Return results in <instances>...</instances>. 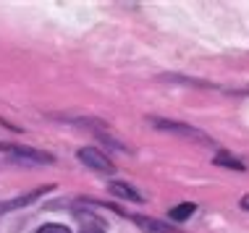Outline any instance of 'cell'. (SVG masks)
Instances as JSON below:
<instances>
[{"label": "cell", "mask_w": 249, "mask_h": 233, "mask_svg": "<svg viewBox=\"0 0 249 233\" xmlns=\"http://www.w3.org/2000/svg\"><path fill=\"white\" fill-rule=\"evenodd\" d=\"M76 157L82 160L87 168L97 170V173H116V165H113V160L105 155V152H100L95 147H82L76 152Z\"/></svg>", "instance_id": "obj_1"}, {"label": "cell", "mask_w": 249, "mask_h": 233, "mask_svg": "<svg viewBox=\"0 0 249 233\" xmlns=\"http://www.w3.org/2000/svg\"><path fill=\"white\" fill-rule=\"evenodd\" d=\"M0 150H5L11 157L24 160V163H37V165H50L53 163V155L39 152V150H32V147H16V144H3L0 142Z\"/></svg>", "instance_id": "obj_2"}, {"label": "cell", "mask_w": 249, "mask_h": 233, "mask_svg": "<svg viewBox=\"0 0 249 233\" xmlns=\"http://www.w3.org/2000/svg\"><path fill=\"white\" fill-rule=\"evenodd\" d=\"M152 123L158 126V129L168 131V134H178V136H186V139H194V142H205L210 144V139H207L202 131H197L194 126H186V123H176V121H163V118H152Z\"/></svg>", "instance_id": "obj_3"}, {"label": "cell", "mask_w": 249, "mask_h": 233, "mask_svg": "<svg viewBox=\"0 0 249 233\" xmlns=\"http://www.w3.org/2000/svg\"><path fill=\"white\" fill-rule=\"evenodd\" d=\"M55 186H39V189H35V191H29V194H21V197H13V199H8V202H0V215L3 212H11V210H18V207H26V204H32V202H37L39 197L45 194V191H53Z\"/></svg>", "instance_id": "obj_4"}, {"label": "cell", "mask_w": 249, "mask_h": 233, "mask_svg": "<svg viewBox=\"0 0 249 233\" xmlns=\"http://www.w3.org/2000/svg\"><path fill=\"white\" fill-rule=\"evenodd\" d=\"M126 217H131V220L147 233H173L171 225L163 223V220H155V217H144V215H126Z\"/></svg>", "instance_id": "obj_5"}, {"label": "cell", "mask_w": 249, "mask_h": 233, "mask_svg": "<svg viewBox=\"0 0 249 233\" xmlns=\"http://www.w3.org/2000/svg\"><path fill=\"white\" fill-rule=\"evenodd\" d=\"M110 191H113V194H116V197H121V199H131V202H137V204H142V202H144V197L139 194L137 189H131L129 183L113 181V183H110Z\"/></svg>", "instance_id": "obj_6"}, {"label": "cell", "mask_w": 249, "mask_h": 233, "mask_svg": "<svg viewBox=\"0 0 249 233\" xmlns=\"http://www.w3.org/2000/svg\"><path fill=\"white\" fill-rule=\"evenodd\" d=\"M213 163L215 165H226V168H231V170H236V173H244L247 170V165L241 163V160L233 157L231 152H218V155L213 157Z\"/></svg>", "instance_id": "obj_7"}, {"label": "cell", "mask_w": 249, "mask_h": 233, "mask_svg": "<svg viewBox=\"0 0 249 233\" xmlns=\"http://www.w3.org/2000/svg\"><path fill=\"white\" fill-rule=\"evenodd\" d=\"M194 212H197V204L194 202H184V204H176V207H171V220H176V223H181V220H186V217H192Z\"/></svg>", "instance_id": "obj_8"}, {"label": "cell", "mask_w": 249, "mask_h": 233, "mask_svg": "<svg viewBox=\"0 0 249 233\" xmlns=\"http://www.w3.org/2000/svg\"><path fill=\"white\" fill-rule=\"evenodd\" d=\"M76 220L82 223V233H105L103 223L95 220V217H92L89 212H87V215H82V212H79V215H76Z\"/></svg>", "instance_id": "obj_9"}, {"label": "cell", "mask_w": 249, "mask_h": 233, "mask_svg": "<svg viewBox=\"0 0 249 233\" xmlns=\"http://www.w3.org/2000/svg\"><path fill=\"white\" fill-rule=\"evenodd\" d=\"M37 233H71L66 225H60V223H48V225H42Z\"/></svg>", "instance_id": "obj_10"}, {"label": "cell", "mask_w": 249, "mask_h": 233, "mask_svg": "<svg viewBox=\"0 0 249 233\" xmlns=\"http://www.w3.org/2000/svg\"><path fill=\"white\" fill-rule=\"evenodd\" d=\"M244 204H247V207H249V197H247V199H244Z\"/></svg>", "instance_id": "obj_11"}]
</instances>
